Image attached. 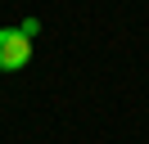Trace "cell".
<instances>
[{
  "label": "cell",
  "instance_id": "obj_1",
  "mask_svg": "<svg viewBox=\"0 0 149 144\" xmlns=\"http://www.w3.org/2000/svg\"><path fill=\"white\" fill-rule=\"evenodd\" d=\"M32 63V36L23 27H0V72H18Z\"/></svg>",
  "mask_w": 149,
  "mask_h": 144
}]
</instances>
